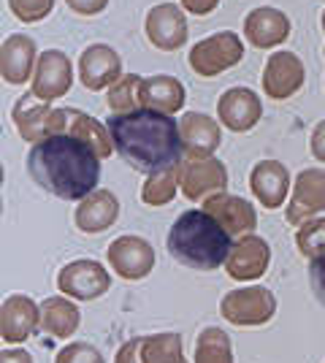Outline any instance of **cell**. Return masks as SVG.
Wrapping results in <instances>:
<instances>
[{
	"instance_id": "6da1fadb",
	"label": "cell",
	"mask_w": 325,
	"mask_h": 363,
	"mask_svg": "<svg viewBox=\"0 0 325 363\" xmlns=\"http://www.w3.org/2000/svg\"><path fill=\"white\" fill-rule=\"evenodd\" d=\"M106 128L120 157L144 174L179 166V160L185 157L182 130L171 114L155 108H136L108 117Z\"/></svg>"
},
{
	"instance_id": "7a4b0ae2",
	"label": "cell",
	"mask_w": 325,
	"mask_h": 363,
	"mask_svg": "<svg viewBox=\"0 0 325 363\" xmlns=\"http://www.w3.org/2000/svg\"><path fill=\"white\" fill-rule=\"evenodd\" d=\"M28 174L52 196L62 201H84L98 187L101 157L87 141L57 133L30 147Z\"/></svg>"
},
{
	"instance_id": "3957f363",
	"label": "cell",
	"mask_w": 325,
	"mask_h": 363,
	"mask_svg": "<svg viewBox=\"0 0 325 363\" xmlns=\"http://www.w3.org/2000/svg\"><path fill=\"white\" fill-rule=\"evenodd\" d=\"M231 233L206 209L179 214L169 233V252L176 263L195 272H215L231 255Z\"/></svg>"
},
{
	"instance_id": "277c9868",
	"label": "cell",
	"mask_w": 325,
	"mask_h": 363,
	"mask_svg": "<svg viewBox=\"0 0 325 363\" xmlns=\"http://www.w3.org/2000/svg\"><path fill=\"white\" fill-rule=\"evenodd\" d=\"M219 315L231 325H239V328L266 325L277 315V296L268 288H261V285L228 290L219 301Z\"/></svg>"
},
{
	"instance_id": "5b68a950",
	"label": "cell",
	"mask_w": 325,
	"mask_h": 363,
	"mask_svg": "<svg viewBox=\"0 0 325 363\" xmlns=\"http://www.w3.org/2000/svg\"><path fill=\"white\" fill-rule=\"evenodd\" d=\"M225 184H228V171L212 155L185 152V157L179 160V187L190 201H206L212 196H219Z\"/></svg>"
},
{
	"instance_id": "8992f818",
	"label": "cell",
	"mask_w": 325,
	"mask_h": 363,
	"mask_svg": "<svg viewBox=\"0 0 325 363\" xmlns=\"http://www.w3.org/2000/svg\"><path fill=\"white\" fill-rule=\"evenodd\" d=\"M14 125L19 136L38 144L49 136L65 133V108H52L47 101H38L33 92L22 95L14 106Z\"/></svg>"
},
{
	"instance_id": "52a82bcc",
	"label": "cell",
	"mask_w": 325,
	"mask_h": 363,
	"mask_svg": "<svg viewBox=\"0 0 325 363\" xmlns=\"http://www.w3.org/2000/svg\"><path fill=\"white\" fill-rule=\"evenodd\" d=\"M244 57V46L236 33H217L193 46L190 65L198 76H219L233 65H239Z\"/></svg>"
},
{
	"instance_id": "ba28073f",
	"label": "cell",
	"mask_w": 325,
	"mask_h": 363,
	"mask_svg": "<svg viewBox=\"0 0 325 363\" xmlns=\"http://www.w3.org/2000/svg\"><path fill=\"white\" fill-rule=\"evenodd\" d=\"M108 288H111V277L98 260H74L62 266L57 277V290L76 301H95L106 296Z\"/></svg>"
},
{
	"instance_id": "9c48e42d",
	"label": "cell",
	"mask_w": 325,
	"mask_h": 363,
	"mask_svg": "<svg viewBox=\"0 0 325 363\" xmlns=\"http://www.w3.org/2000/svg\"><path fill=\"white\" fill-rule=\"evenodd\" d=\"M106 257L108 266L127 282L144 279L155 269V250L141 236H120V239H114L108 244Z\"/></svg>"
},
{
	"instance_id": "30bf717a",
	"label": "cell",
	"mask_w": 325,
	"mask_h": 363,
	"mask_svg": "<svg viewBox=\"0 0 325 363\" xmlns=\"http://www.w3.org/2000/svg\"><path fill=\"white\" fill-rule=\"evenodd\" d=\"M41 328V306L28 296H8L0 306V339L22 345Z\"/></svg>"
},
{
	"instance_id": "8fae6325",
	"label": "cell",
	"mask_w": 325,
	"mask_h": 363,
	"mask_svg": "<svg viewBox=\"0 0 325 363\" xmlns=\"http://www.w3.org/2000/svg\"><path fill=\"white\" fill-rule=\"evenodd\" d=\"M325 209V171L320 168H307L295 177L293 196L287 203V223L290 225H301L312 220L314 214H320Z\"/></svg>"
},
{
	"instance_id": "7c38bea8",
	"label": "cell",
	"mask_w": 325,
	"mask_h": 363,
	"mask_svg": "<svg viewBox=\"0 0 325 363\" xmlns=\"http://www.w3.org/2000/svg\"><path fill=\"white\" fill-rule=\"evenodd\" d=\"M71 82H74V68H71V60L62 55L60 49L41 52L38 65H35V76H33V95L38 101L49 104V101L62 98L71 90Z\"/></svg>"
},
{
	"instance_id": "4fadbf2b",
	"label": "cell",
	"mask_w": 325,
	"mask_h": 363,
	"mask_svg": "<svg viewBox=\"0 0 325 363\" xmlns=\"http://www.w3.org/2000/svg\"><path fill=\"white\" fill-rule=\"evenodd\" d=\"M217 117L233 133H247L263 117V104L247 87H233L222 92V98L217 101Z\"/></svg>"
},
{
	"instance_id": "5bb4252c",
	"label": "cell",
	"mask_w": 325,
	"mask_h": 363,
	"mask_svg": "<svg viewBox=\"0 0 325 363\" xmlns=\"http://www.w3.org/2000/svg\"><path fill=\"white\" fill-rule=\"evenodd\" d=\"M122 60L106 44L87 46L79 57V79L87 90H103L108 84H117L122 79Z\"/></svg>"
},
{
	"instance_id": "9a60e30c",
	"label": "cell",
	"mask_w": 325,
	"mask_h": 363,
	"mask_svg": "<svg viewBox=\"0 0 325 363\" xmlns=\"http://www.w3.org/2000/svg\"><path fill=\"white\" fill-rule=\"evenodd\" d=\"M268 260H271V250L261 236H241L239 242L233 244L231 255L225 260V272L228 277H233L236 282H252V279H261L268 269Z\"/></svg>"
},
{
	"instance_id": "2e32d148",
	"label": "cell",
	"mask_w": 325,
	"mask_h": 363,
	"mask_svg": "<svg viewBox=\"0 0 325 363\" xmlns=\"http://www.w3.org/2000/svg\"><path fill=\"white\" fill-rule=\"evenodd\" d=\"M304 84V62L293 52H274L263 71V90L274 101H285L301 90Z\"/></svg>"
},
{
	"instance_id": "e0dca14e",
	"label": "cell",
	"mask_w": 325,
	"mask_h": 363,
	"mask_svg": "<svg viewBox=\"0 0 325 363\" xmlns=\"http://www.w3.org/2000/svg\"><path fill=\"white\" fill-rule=\"evenodd\" d=\"M147 38L163 49V52H176L187 41V22L182 9L173 3H160L147 14Z\"/></svg>"
},
{
	"instance_id": "ac0fdd59",
	"label": "cell",
	"mask_w": 325,
	"mask_h": 363,
	"mask_svg": "<svg viewBox=\"0 0 325 363\" xmlns=\"http://www.w3.org/2000/svg\"><path fill=\"white\" fill-rule=\"evenodd\" d=\"M249 187L266 209H279L290 193V174L279 160H261L249 174Z\"/></svg>"
},
{
	"instance_id": "d6986e66",
	"label": "cell",
	"mask_w": 325,
	"mask_h": 363,
	"mask_svg": "<svg viewBox=\"0 0 325 363\" xmlns=\"http://www.w3.org/2000/svg\"><path fill=\"white\" fill-rule=\"evenodd\" d=\"M203 209L212 214L231 236H247V233H252V228L258 225V214L252 209V203H247L239 196L219 193V196L206 198Z\"/></svg>"
},
{
	"instance_id": "ffe728a7",
	"label": "cell",
	"mask_w": 325,
	"mask_h": 363,
	"mask_svg": "<svg viewBox=\"0 0 325 363\" xmlns=\"http://www.w3.org/2000/svg\"><path fill=\"white\" fill-rule=\"evenodd\" d=\"M244 33H247L249 44L258 49H271L287 41L290 35V19L282 14L279 9L271 6H261L244 19Z\"/></svg>"
},
{
	"instance_id": "44dd1931",
	"label": "cell",
	"mask_w": 325,
	"mask_h": 363,
	"mask_svg": "<svg viewBox=\"0 0 325 363\" xmlns=\"http://www.w3.org/2000/svg\"><path fill=\"white\" fill-rule=\"evenodd\" d=\"M120 217V201L111 190H95L76 206L74 223L81 233H103L117 223Z\"/></svg>"
},
{
	"instance_id": "7402d4cb",
	"label": "cell",
	"mask_w": 325,
	"mask_h": 363,
	"mask_svg": "<svg viewBox=\"0 0 325 363\" xmlns=\"http://www.w3.org/2000/svg\"><path fill=\"white\" fill-rule=\"evenodd\" d=\"M35 44L28 35H11L0 49V74L6 84H25L33 74Z\"/></svg>"
},
{
	"instance_id": "603a6c76",
	"label": "cell",
	"mask_w": 325,
	"mask_h": 363,
	"mask_svg": "<svg viewBox=\"0 0 325 363\" xmlns=\"http://www.w3.org/2000/svg\"><path fill=\"white\" fill-rule=\"evenodd\" d=\"M185 84L173 76H149L141 79V108H155L163 114H176L185 106Z\"/></svg>"
},
{
	"instance_id": "cb8c5ba5",
	"label": "cell",
	"mask_w": 325,
	"mask_h": 363,
	"mask_svg": "<svg viewBox=\"0 0 325 363\" xmlns=\"http://www.w3.org/2000/svg\"><path fill=\"white\" fill-rule=\"evenodd\" d=\"M179 130H182V141H185L187 152L212 155L219 147V125L201 111H187L179 122Z\"/></svg>"
},
{
	"instance_id": "d4e9b609",
	"label": "cell",
	"mask_w": 325,
	"mask_h": 363,
	"mask_svg": "<svg viewBox=\"0 0 325 363\" xmlns=\"http://www.w3.org/2000/svg\"><path fill=\"white\" fill-rule=\"evenodd\" d=\"M65 133H68V136L81 138V141H87V144L98 152L101 160L108 157L111 150H114V141H111L108 128H103V125H101L98 120H93L90 114L76 111V108H65Z\"/></svg>"
},
{
	"instance_id": "484cf974",
	"label": "cell",
	"mask_w": 325,
	"mask_h": 363,
	"mask_svg": "<svg viewBox=\"0 0 325 363\" xmlns=\"http://www.w3.org/2000/svg\"><path fill=\"white\" fill-rule=\"evenodd\" d=\"M81 323L79 315V306L68 298H47L41 303V328L49 336H57V339H68L74 336Z\"/></svg>"
},
{
	"instance_id": "4316f807",
	"label": "cell",
	"mask_w": 325,
	"mask_h": 363,
	"mask_svg": "<svg viewBox=\"0 0 325 363\" xmlns=\"http://www.w3.org/2000/svg\"><path fill=\"white\" fill-rule=\"evenodd\" d=\"M141 355L144 363H185L182 336L173 331L141 336Z\"/></svg>"
},
{
	"instance_id": "83f0119b",
	"label": "cell",
	"mask_w": 325,
	"mask_h": 363,
	"mask_svg": "<svg viewBox=\"0 0 325 363\" xmlns=\"http://www.w3.org/2000/svg\"><path fill=\"white\" fill-rule=\"evenodd\" d=\"M195 363H233L231 336L222 328H203L195 339Z\"/></svg>"
},
{
	"instance_id": "f1b7e54d",
	"label": "cell",
	"mask_w": 325,
	"mask_h": 363,
	"mask_svg": "<svg viewBox=\"0 0 325 363\" xmlns=\"http://www.w3.org/2000/svg\"><path fill=\"white\" fill-rule=\"evenodd\" d=\"M176 187H179V166L157 171V174H149V179L144 182V187H141V201H144L147 206L171 203L173 196H176Z\"/></svg>"
},
{
	"instance_id": "f546056e",
	"label": "cell",
	"mask_w": 325,
	"mask_h": 363,
	"mask_svg": "<svg viewBox=\"0 0 325 363\" xmlns=\"http://www.w3.org/2000/svg\"><path fill=\"white\" fill-rule=\"evenodd\" d=\"M108 106L114 114H127L141 108V76H122L111 90H108Z\"/></svg>"
},
{
	"instance_id": "4dcf8cb0",
	"label": "cell",
	"mask_w": 325,
	"mask_h": 363,
	"mask_svg": "<svg viewBox=\"0 0 325 363\" xmlns=\"http://www.w3.org/2000/svg\"><path fill=\"white\" fill-rule=\"evenodd\" d=\"M295 244L301 250V255H307L309 260L325 255V217L323 220H307L301 223L298 233H295Z\"/></svg>"
},
{
	"instance_id": "1f68e13d",
	"label": "cell",
	"mask_w": 325,
	"mask_h": 363,
	"mask_svg": "<svg viewBox=\"0 0 325 363\" xmlns=\"http://www.w3.org/2000/svg\"><path fill=\"white\" fill-rule=\"evenodd\" d=\"M11 11L22 22H41L55 9V0H8Z\"/></svg>"
},
{
	"instance_id": "d6a6232c",
	"label": "cell",
	"mask_w": 325,
	"mask_h": 363,
	"mask_svg": "<svg viewBox=\"0 0 325 363\" xmlns=\"http://www.w3.org/2000/svg\"><path fill=\"white\" fill-rule=\"evenodd\" d=\"M55 363H106V361H103V355H101L93 345H87V342H74V345H68V347H62L60 352H57Z\"/></svg>"
},
{
	"instance_id": "836d02e7",
	"label": "cell",
	"mask_w": 325,
	"mask_h": 363,
	"mask_svg": "<svg viewBox=\"0 0 325 363\" xmlns=\"http://www.w3.org/2000/svg\"><path fill=\"white\" fill-rule=\"evenodd\" d=\"M309 288L314 293V298L325 306V255L314 257L309 263Z\"/></svg>"
},
{
	"instance_id": "e575fe53",
	"label": "cell",
	"mask_w": 325,
	"mask_h": 363,
	"mask_svg": "<svg viewBox=\"0 0 325 363\" xmlns=\"http://www.w3.org/2000/svg\"><path fill=\"white\" fill-rule=\"evenodd\" d=\"M114 363H144V355H141V336L125 342L122 347H120V352H117Z\"/></svg>"
},
{
	"instance_id": "d590c367",
	"label": "cell",
	"mask_w": 325,
	"mask_h": 363,
	"mask_svg": "<svg viewBox=\"0 0 325 363\" xmlns=\"http://www.w3.org/2000/svg\"><path fill=\"white\" fill-rule=\"evenodd\" d=\"M76 14L81 16H93V14H101L103 9H106L108 0H65Z\"/></svg>"
},
{
	"instance_id": "8d00e7d4",
	"label": "cell",
	"mask_w": 325,
	"mask_h": 363,
	"mask_svg": "<svg viewBox=\"0 0 325 363\" xmlns=\"http://www.w3.org/2000/svg\"><path fill=\"white\" fill-rule=\"evenodd\" d=\"M309 150L312 155L317 157V160H323L325 163V120L312 130V141H309Z\"/></svg>"
},
{
	"instance_id": "74e56055",
	"label": "cell",
	"mask_w": 325,
	"mask_h": 363,
	"mask_svg": "<svg viewBox=\"0 0 325 363\" xmlns=\"http://www.w3.org/2000/svg\"><path fill=\"white\" fill-rule=\"evenodd\" d=\"M182 3H185V9L190 11V14L203 16V14H212L219 0H182Z\"/></svg>"
},
{
	"instance_id": "f35d334b",
	"label": "cell",
	"mask_w": 325,
	"mask_h": 363,
	"mask_svg": "<svg viewBox=\"0 0 325 363\" xmlns=\"http://www.w3.org/2000/svg\"><path fill=\"white\" fill-rule=\"evenodd\" d=\"M0 363H33V355L28 350H3Z\"/></svg>"
},
{
	"instance_id": "ab89813d",
	"label": "cell",
	"mask_w": 325,
	"mask_h": 363,
	"mask_svg": "<svg viewBox=\"0 0 325 363\" xmlns=\"http://www.w3.org/2000/svg\"><path fill=\"white\" fill-rule=\"evenodd\" d=\"M323 28H325V14H323Z\"/></svg>"
},
{
	"instance_id": "60d3db41",
	"label": "cell",
	"mask_w": 325,
	"mask_h": 363,
	"mask_svg": "<svg viewBox=\"0 0 325 363\" xmlns=\"http://www.w3.org/2000/svg\"><path fill=\"white\" fill-rule=\"evenodd\" d=\"M185 363H187V361H185Z\"/></svg>"
}]
</instances>
